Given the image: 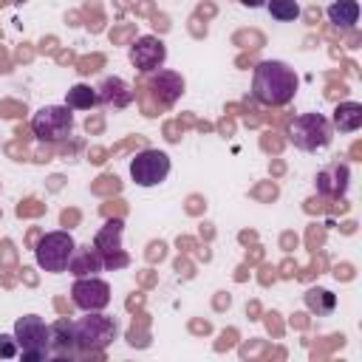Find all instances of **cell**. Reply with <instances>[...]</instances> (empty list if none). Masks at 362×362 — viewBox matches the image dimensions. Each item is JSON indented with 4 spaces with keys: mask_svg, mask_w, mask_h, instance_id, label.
I'll use <instances>...</instances> for the list:
<instances>
[{
    "mask_svg": "<svg viewBox=\"0 0 362 362\" xmlns=\"http://www.w3.org/2000/svg\"><path fill=\"white\" fill-rule=\"evenodd\" d=\"M325 14H328V23H331V25L348 31V28H354L356 20H359V3H356V0H334V3L325 8Z\"/></svg>",
    "mask_w": 362,
    "mask_h": 362,
    "instance_id": "obj_17",
    "label": "cell"
},
{
    "mask_svg": "<svg viewBox=\"0 0 362 362\" xmlns=\"http://www.w3.org/2000/svg\"><path fill=\"white\" fill-rule=\"evenodd\" d=\"M122 232H124V221L122 218H107L99 226L96 238H93V249L99 252L102 266L110 269V272L124 269L130 263V255L122 249Z\"/></svg>",
    "mask_w": 362,
    "mask_h": 362,
    "instance_id": "obj_8",
    "label": "cell"
},
{
    "mask_svg": "<svg viewBox=\"0 0 362 362\" xmlns=\"http://www.w3.org/2000/svg\"><path fill=\"white\" fill-rule=\"evenodd\" d=\"M266 8L272 14V20H277V23H294L300 17L297 0H266Z\"/></svg>",
    "mask_w": 362,
    "mask_h": 362,
    "instance_id": "obj_20",
    "label": "cell"
},
{
    "mask_svg": "<svg viewBox=\"0 0 362 362\" xmlns=\"http://www.w3.org/2000/svg\"><path fill=\"white\" fill-rule=\"evenodd\" d=\"M102 257L93 246H76L74 255H71V263H68V272L76 274V277H88V274H96L102 272Z\"/></svg>",
    "mask_w": 362,
    "mask_h": 362,
    "instance_id": "obj_16",
    "label": "cell"
},
{
    "mask_svg": "<svg viewBox=\"0 0 362 362\" xmlns=\"http://www.w3.org/2000/svg\"><path fill=\"white\" fill-rule=\"evenodd\" d=\"M20 354V345L14 339V334H0V359H11Z\"/></svg>",
    "mask_w": 362,
    "mask_h": 362,
    "instance_id": "obj_21",
    "label": "cell"
},
{
    "mask_svg": "<svg viewBox=\"0 0 362 362\" xmlns=\"http://www.w3.org/2000/svg\"><path fill=\"white\" fill-rule=\"evenodd\" d=\"M334 139V127L322 113H300L288 124V141L303 153L325 150Z\"/></svg>",
    "mask_w": 362,
    "mask_h": 362,
    "instance_id": "obj_4",
    "label": "cell"
},
{
    "mask_svg": "<svg viewBox=\"0 0 362 362\" xmlns=\"http://www.w3.org/2000/svg\"><path fill=\"white\" fill-rule=\"evenodd\" d=\"M31 133L45 144H59L74 133V113L68 105H45L31 116Z\"/></svg>",
    "mask_w": 362,
    "mask_h": 362,
    "instance_id": "obj_5",
    "label": "cell"
},
{
    "mask_svg": "<svg viewBox=\"0 0 362 362\" xmlns=\"http://www.w3.org/2000/svg\"><path fill=\"white\" fill-rule=\"evenodd\" d=\"M71 300L85 314L88 311H105L110 305V286L96 274L76 277L74 286H71Z\"/></svg>",
    "mask_w": 362,
    "mask_h": 362,
    "instance_id": "obj_9",
    "label": "cell"
},
{
    "mask_svg": "<svg viewBox=\"0 0 362 362\" xmlns=\"http://www.w3.org/2000/svg\"><path fill=\"white\" fill-rule=\"evenodd\" d=\"M74 249H76V243H74L71 232L57 229V232H45V235L37 240L34 257H37V266H40V269H45V272H51V274H59V272L68 269Z\"/></svg>",
    "mask_w": 362,
    "mask_h": 362,
    "instance_id": "obj_6",
    "label": "cell"
},
{
    "mask_svg": "<svg viewBox=\"0 0 362 362\" xmlns=\"http://www.w3.org/2000/svg\"><path fill=\"white\" fill-rule=\"evenodd\" d=\"M240 6H246V8H260V6H266V0H238Z\"/></svg>",
    "mask_w": 362,
    "mask_h": 362,
    "instance_id": "obj_22",
    "label": "cell"
},
{
    "mask_svg": "<svg viewBox=\"0 0 362 362\" xmlns=\"http://www.w3.org/2000/svg\"><path fill=\"white\" fill-rule=\"evenodd\" d=\"M76 337H74V322L71 320H59L51 325V356H76Z\"/></svg>",
    "mask_w": 362,
    "mask_h": 362,
    "instance_id": "obj_14",
    "label": "cell"
},
{
    "mask_svg": "<svg viewBox=\"0 0 362 362\" xmlns=\"http://www.w3.org/2000/svg\"><path fill=\"white\" fill-rule=\"evenodd\" d=\"M331 127L339 133H356L362 127V105L359 102H339L334 107Z\"/></svg>",
    "mask_w": 362,
    "mask_h": 362,
    "instance_id": "obj_15",
    "label": "cell"
},
{
    "mask_svg": "<svg viewBox=\"0 0 362 362\" xmlns=\"http://www.w3.org/2000/svg\"><path fill=\"white\" fill-rule=\"evenodd\" d=\"M147 88H150L153 99H158V105L170 107V105H175V102L184 96V88H187V82H184V76H181L178 71H170V68H158V71H153V74H150V82H147Z\"/></svg>",
    "mask_w": 362,
    "mask_h": 362,
    "instance_id": "obj_11",
    "label": "cell"
},
{
    "mask_svg": "<svg viewBox=\"0 0 362 362\" xmlns=\"http://www.w3.org/2000/svg\"><path fill=\"white\" fill-rule=\"evenodd\" d=\"M130 102H133V88H130L122 76H105V79L96 85V105L122 110V107H127Z\"/></svg>",
    "mask_w": 362,
    "mask_h": 362,
    "instance_id": "obj_13",
    "label": "cell"
},
{
    "mask_svg": "<svg viewBox=\"0 0 362 362\" xmlns=\"http://www.w3.org/2000/svg\"><path fill=\"white\" fill-rule=\"evenodd\" d=\"M65 105L71 110H90L96 105V88L85 85V82H76L74 88H68L65 93Z\"/></svg>",
    "mask_w": 362,
    "mask_h": 362,
    "instance_id": "obj_18",
    "label": "cell"
},
{
    "mask_svg": "<svg viewBox=\"0 0 362 362\" xmlns=\"http://www.w3.org/2000/svg\"><path fill=\"white\" fill-rule=\"evenodd\" d=\"M170 170V156L158 147H144L130 158V178L139 187H158L161 181H167Z\"/></svg>",
    "mask_w": 362,
    "mask_h": 362,
    "instance_id": "obj_7",
    "label": "cell"
},
{
    "mask_svg": "<svg viewBox=\"0 0 362 362\" xmlns=\"http://www.w3.org/2000/svg\"><path fill=\"white\" fill-rule=\"evenodd\" d=\"M74 337L79 351L99 354L119 337V325L113 317H105L102 311H88V317L74 320Z\"/></svg>",
    "mask_w": 362,
    "mask_h": 362,
    "instance_id": "obj_2",
    "label": "cell"
},
{
    "mask_svg": "<svg viewBox=\"0 0 362 362\" xmlns=\"http://www.w3.org/2000/svg\"><path fill=\"white\" fill-rule=\"evenodd\" d=\"M297 74L283 59H263L252 74V96L266 107H283L297 93Z\"/></svg>",
    "mask_w": 362,
    "mask_h": 362,
    "instance_id": "obj_1",
    "label": "cell"
},
{
    "mask_svg": "<svg viewBox=\"0 0 362 362\" xmlns=\"http://www.w3.org/2000/svg\"><path fill=\"white\" fill-rule=\"evenodd\" d=\"M348 184H351V167L345 161H334L314 175V187L325 198H342L348 192Z\"/></svg>",
    "mask_w": 362,
    "mask_h": 362,
    "instance_id": "obj_12",
    "label": "cell"
},
{
    "mask_svg": "<svg viewBox=\"0 0 362 362\" xmlns=\"http://www.w3.org/2000/svg\"><path fill=\"white\" fill-rule=\"evenodd\" d=\"M14 339L25 362H40L51 356V325L37 314H25L14 322Z\"/></svg>",
    "mask_w": 362,
    "mask_h": 362,
    "instance_id": "obj_3",
    "label": "cell"
},
{
    "mask_svg": "<svg viewBox=\"0 0 362 362\" xmlns=\"http://www.w3.org/2000/svg\"><path fill=\"white\" fill-rule=\"evenodd\" d=\"M130 62L141 74H153L167 62V45L156 34H144L130 45Z\"/></svg>",
    "mask_w": 362,
    "mask_h": 362,
    "instance_id": "obj_10",
    "label": "cell"
},
{
    "mask_svg": "<svg viewBox=\"0 0 362 362\" xmlns=\"http://www.w3.org/2000/svg\"><path fill=\"white\" fill-rule=\"evenodd\" d=\"M305 305H308L317 317H325V314L334 311L337 297H334L331 291H325V288H308V291H305Z\"/></svg>",
    "mask_w": 362,
    "mask_h": 362,
    "instance_id": "obj_19",
    "label": "cell"
}]
</instances>
